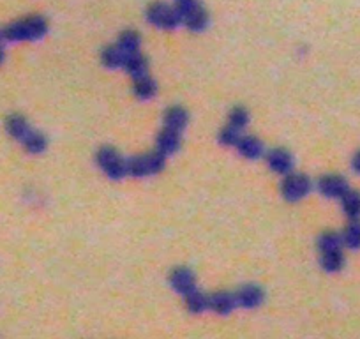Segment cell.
I'll return each mask as SVG.
<instances>
[{
  "label": "cell",
  "mask_w": 360,
  "mask_h": 339,
  "mask_svg": "<svg viewBox=\"0 0 360 339\" xmlns=\"http://www.w3.org/2000/svg\"><path fill=\"white\" fill-rule=\"evenodd\" d=\"M48 34V21L43 16H29L18 20L0 32V38L11 43L39 41Z\"/></svg>",
  "instance_id": "obj_1"
},
{
  "label": "cell",
  "mask_w": 360,
  "mask_h": 339,
  "mask_svg": "<svg viewBox=\"0 0 360 339\" xmlns=\"http://www.w3.org/2000/svg\"><path fill=\"white\" fill-rule=\"evenodd\" d=\"M175 9L180 23L186 25L191 32H203L208 27L211 18L200 0H175Z\"/></svg>",
  "instance_id": "obj_2"
},
{
  "label": "cell",
  "mask_w": 360,
  "mask_h": 339,
  "mask_svg": "<svg viewBox=\"0 0 360 339\" xmlns=\"http://www.w3.org/2000/svg\"><path fill=\"white\" fill-rule=\"evenodd\" d=\"M95 161L103 170V174L112 180H120V178L128 177V159L113 147L99 149V152L95 156Z\"/></svg>",
  "instance_id": "obj_3"
},
{
  "label": "cell",
  "mask_w": 360,
  "mask_h": 339,
  "mask_svg": "<svg viewBox=\"0 0 360 339\" xmlns=\"http://www.w3.org/2000/svg\"><path fill=\"white\" fill-rule=\"evenodd\" d=\"M166 165V157L161 152H150L128 159V175L131 177H150L158 175Z\"/></svg>",
  "instance_id": "obj_4"
},
{
  "label": "cell",
  "mask_w": 360,
  "mask_h": 339,
  "mask_svg": "<svg viewBox=\"0 0 360 339\" xmlns=\"http://www.w3.org/2000/svg\"><path fill=\"white\" fill-rule=\"evenodd\" d=\"M147 21L159 30H175L180 25L175 5H168L165 2H154L147 8Z\"/></svg>",
  "instance_id": "obj_5"
},
{
  "label": "cell",
  "mask_w": 360,
  "mask_h": 339,
  "mask_svg": "<svg viewBox=\"0 0 360 339\" xmlns=\"http://www.w3.org/2000/svg\"><path fill=\"white\" fill-rule=\"evenodd\" d=\"M311 187H313V184H311L309 177L302 174H288L281 186L283 198L290 203L300 202L309 195Z\"/></svg>",
  "instance_id": "obj_6"
},
{
  "label": "cell",
  "mask_w": 360,
  "mask_h": 339,
  "mask_svg": "<svg viewBox=\"0 0 360 339\" xmlns=\"http://www.w3.org/2000/svg\"><path fill=\"white\" fill-rule=\"evenodd\" d=\"M235 301L237 307H242V309H256L263 304L265 301V294L263 290L256 285H244L240 286L235 292Z\"/></svg>",
  "instance_id": "obj_7"
},
{
  "label": "cell",
  "mask_w": 360,
  "mask_h": 339,
  "mask_svg": "<svg viewBox=\"0 0 360 339\" xmlns=\"http://www.w3.org/2000/svg\"><path fill=\"white\" fill-rule=\"evenodd\" d=\"M318 189L325 198L341 200L350 191V186H348L346 178L341 175H325L320 178Z\"/></svg>",
  "instance_id": "obj_8"
},
{
  "label": "cell",
  "mask_w": 360,
  "mask_h": 339,
  "mask_svg": "<svg viewBox=\"0 0 360 339\" xmlns=\"http://www.w3.org/2000/svg\"><path fill=\"white\" fill-rule=\"evenodd\" d=\"M267 165L274 174L288 175L293 172V157L286 149H272L265 156Z\"/></svg>",
  "instance_id": "obj_9"
},
{
  "label": "cell",
  "mask_w": 360,
  "mask_h": 339,
  "mask_svg": "<svg viewBox=\"0 0 360 339\" xmlns=\"http://www.w3.org/2000/svg\"><path fill=\"white\" fill-rule=\"evenodd\" d=\"M170 285L178 295L186 297V295L191 294L193 290H196V276L193 274V270L191 269L178 267V269H175L173 272H171Z\"/></svg>",
  "instance_id": "obj_10"
},
{
  "label": "cell",
  "mask_w": 360,
  "mask_h": 339,
  "mask_svg": "<svg viewBox=\"0 0 360 339\" xmlns=\"http://www.w3.org/2000/svg\"><path fill=\"white\" fill-rule=\"evenodd\" d=\"M237 307L235 294L230 292H215L208 295V309L214 311L215 314H230Z\"/></svg>",
  "instance_id": "obj_11"
},
{
  "label": "cell",
  "mask_w": 360,
  "mask_h": 339,
  "mask_svg": "<svg viewBox=\"0 0 360 339\" xmlns=\"http://www.w3.org/2000/svg\"><path fill=\"white\" fill-rule=\"evenodd\" d=\"M180 135H182V132L163 128V131L159 132L158 137V143H156L158 145V152H161L165 157L177 152V150L180 149Z\"/></svg>",
  "instance_id": "obj_12"
},
{
  "label": "cell",
  "mask_w": 360,
  "mask_h": 339,
  "mask_svg": "<svg viewBox=\"0 0 360 339\" xmlns=\"http://www.w3.org/2000/svg\"><path fill=\"white\" fill-rule=\"evenodd\" d=\"M235 147L240 156L245 157V159H258V157L265 154V147H263V143L256 137H244L242 135Z\"/></svg>",
  "instance_id": "obj_13"
},
{
  "label": "cell",
  "mask_w": 360,
  "mask_h": 339,
  "mask_svg": "<svg viewBox=\"0 0 360 339\" xmlns=\"http://www.w3.org/2000/svg\"><path fill=\"white\" fill-rule=\"evenodd\" d=\"M131 57L125 51H122L119 46H106L103 51H101V62L108 69H124L125 60Z\"/></svg>",
  "instance_id": "obj_14"
},
{
  "label": "cell",
  "mask_w": 360,
  "mask_h": 339,
  "mask_svg": "<svg viewBox=\"0 0 360 339\" xmlns=\"http://www.w3.org/2000/svg\"><path fill=\"white\" fill-rule=\"evenodd\" d=\"M189 122V113L182 106H171L165 113V128L182 132Z\"/></svg>",
  "instance_id": "obj_15"
},
{
  "label": "cell",
  "mask_w": 360,
  "mask_h": 339,
  "mask_svg": "<svg viewBox=\"0 0 360 339\" xmlns=\"http://www.w3.org/2000/svg\"><path fill=\"white\" fill-rule=\"evenodd\" d=\"M5 129H8L9 135H11L14 140L20 141V143L34 131V129L30 128L29 122H27L25 117L21 115L8 117V120H5Z\"/></svg>",
  "instance_id": "obj_16"
},
{
  "label": "cell",
  "mask_w": 360,
  "mask_h": 339,
  "mask_svg": "<svg viewBox=\"0 0 360 339\" xmlns=\"http://www.w3.org/2000/svg\"><path fill=\"white\" fill-rule=\"evenodd\" d=\"M320 255H322V267L325 272H339V270L343 269V248L325 249V251H320Z\"/></svg>",
  "instance_id": "obj_17"
},
{
  "label": "cell",
  "mask_w": 360,
  "mask_h": 339,
  "mask_svg": "<svg viewBox=\"0 0 360 339\" xmlns=\"http://www.w3.org/2000/svg\"><path fill=\"white\" fill-rule=\"evenodd\" d=\"M133 92L138 100L149 101L158 94V83L154 82L149 75L141 76V78L133 80Z\"/></svg>",
  "instance_id": "obj_18"
},
{
  "label": "cell",
  "mask_w": 360,
  "mask_h": 339,
  "mask_svg": "<svg viewBox=\"0 0 360 339\" xmlns=\"http://www.w3.org/2000/svg\"><path fill=\"white\" fill-rule=\"evenodd\" d=\"M124 69L128 71V75L131 76V78L136 80L141 78V76L149 75V62H147V58L143 57V55H140V51H138V54H133L125 60Z\"/></svg>",
  "instance_id": "obj_19"
},
{
  "label": "cell",
  "mask_w": 360,
  "mask_h": 339,
  "mask_svg": "<svg viewBox=\"0 0 360 339\" xmlns=\"http://www.w3.org/2000/svg\"><path fill=\"white\" fill-rule=\"evenodd\" d=\"M184 301H186V307L189 313L202 314L205 311H208V295L198 292V288L193 290L191 294H187L184 297Z\"/></svg>",
  "instance_id": "obj_20"
},
{
  "label": "cell",
  "mask_w": 360,
  "mask_h": 339,
  "mask_svg": "<svg viewBox=\"0 0 360 339\" xmlns=\"http://www.w3.org/2000/svg\"><path fill=\"white\" fill-rule=\"evenodd\" d=\"M140 43H141L140 34L134 32V30H125V32H122L119 36L117 46H119L122 51H125L128 55H133V54H138V50H140Z\"/></svg>",
  "instance_id": "obj_21"
},
{
  "label": "cell",
  "mask_w": 360,
  "mask_h": 339,
  "mask_svg": "<svg viewBox=\"0 0 360 339\" xmlns=\"http://www.w3.org/2000/svg\"><path fill=\"white\" fill-rule=\"evenodd\" d=\"M341 203H343V211L348 215V220H360V193L350 189L341 198Z\"/></svg>",
  "instance_id": "obj_22"
},
{
  "label": "cell",
  "mask_w": 360,
  "mask_h": 339,
  "mask_svg": "<svg viewBox=\"0 0 360 339\" xmlns=\"http://www.w3.org/2000/svg\"><path fill=\"white\" fill-rule=\"evenodd\" d=\"M21 145H23V149L29 154H43L48 149V140H46L43 132L32 131L25 140L21 141Z\"/></svg>",
  "instance_id": "obj_23"
},
{
  "label": "cell",
  "mask_w": 360,
  "mask_h": 339,
  "mask_svg": "<svg viewBox=\"0 0 360 339\" xmlns=\"http://www.w3.org/2000/svg\"><path fill=\"white\" fill-rule=\"evenodd\" d=\"M343 244L350 249H360V221L350 220L343 233Z\"/></svg>",
  "instance_id": "obj_24"
},
{
  "label": "cell",
  "mask_w": 360,
  "mask_h": 339,
  "mask_svg": "<svg viewBox=\"0 0 360 339\" xmlns=\"http://www.w3.org/2000/svg\"><path fill=\"white\" fill-rule=\"evenodd\" d=\"M228 124L233 126V128L244 131L249 124V113L244 106H237L233 108L230 112V117H228Z\"/></svg>",
  "instance_id": "obj_25"
},
{
  "label": "cell",
  "mask_w": 360,
  "mask_h": 339,
  "mask_svg": "<svg viewBox=\"0 0 360 339\" xmlns=\"http://www.w3.org/2000/svg\"><path fill=\"white\" fill-rule=\"evenodd\" d=\"M242 132L244 131H240V129L233 128V126H230L226 122V126H224L219 132V143L226 145V147H235L237 141L242 137Z\"/></svg>",
  "instance_id": "obj_26"
},
{
  "label": "cell",
  "mask_w": 360,
  "mask_h": 339,
  "mask_svg": "<svg viewBox=\"0 0 360 339\" xmlns=\"http://www.w3.org/2000/svg\"><path fill=\"white\" fill-rule=\"evenodd\" d=\"M352 166H353V172H355L357 175H360V150L355 154V156H353Z\"/></svg>",
  "instance_id": "obj_27"
},
{
  "label": "cell",
  "mask_w": 360,
  "mask_h": 339,
  "mask_svg": "<svg viewBox=\"0 0 360 339\" xmlns=\"http://www.w3.org/2000/svg\"><path fill=\"white\" fill-rule=\"evenodd\" d=\"M4 60V50H2V46H0V64Z\"/></svg>",
  "instance_id": "obj_28"
}]
</instances>
